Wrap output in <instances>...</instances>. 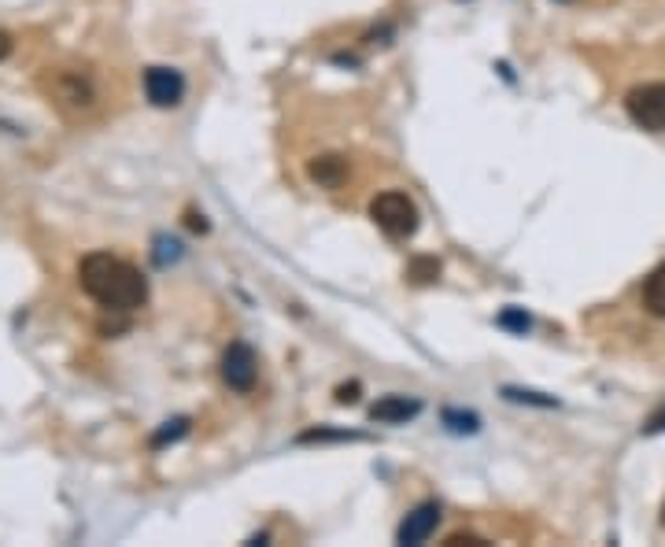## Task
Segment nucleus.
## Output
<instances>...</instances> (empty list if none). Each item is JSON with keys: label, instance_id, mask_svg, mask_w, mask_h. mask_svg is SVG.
Instances as JSON below:
<instances>
[{"label": "nucleus", "instance_id": "1", "mask_svg": "<svg viewBox=\"0 0 665 547\" xmlns=\"http://www.w3.org/2000/svg\"><path fill=\"white\" fill-rule=\"evenodd\" d=\"M78 281L89 300H97L104 311H137L148 300V281L145 274L126 263V259L111 256V252H93L82 259Z\"/></svg>", "mask_w": 665, "mask_h": 547}, {"label": "nucleus", "instance_id": "2", "mask_svg": "<svg viewBox=\"0 0 665 547\" xmlns=\"http://www.w3.org/2000/svg\"><path fill=\"white\" fill-rule=\"evenodd\" d=\"M370 219L377 222V230L388 233V237H396V241L414 237L418 226H422L418 204H414L407 193H399V189H388V193L374 196V204H370Z\"/></svg>", "mask_w": 665, "mask_h": 547}, {"label": "nucleus", "instance_id": "3", "mask_svg": "<svg viewBox=\"0 0 665 547\" xmlns=\"http://www.w3.org/2000/svg\"><path fill=\"white\" fill-rule=\"evenodd\" d=\"M41 89L49 93V100L67 115H85V111L97 104V89L89 82V74L82 71H67V67H56L41 78Z\"/></svg>", "mask_w": 665, "mask_h": 547}, {"label": "nucleus", "instance_id": "4", "mask_svg": "<svg viewBox=\"0 0 665 547\" xmlns=\"http://www.w3.org/2000/svg\"><path fill=\"white\" fill-rule=\"evenodd\" d=\"M625 111L629 119L651 134H665V82H647V86H636L625 97Z\"/></svg>", "mask_w": 665, "mask_h": 547}, {"label": "nucleus", "instance_id": "5", "mask_svg": "<svg viewBox=\"0 0 665 547\" xmlns=\"http://www.w3.org/2000/svg\"><path fill=\"white\" fill-rule=\"evenodd\" d=\"M255 377H259V359L244 341H233L222 355V381L230 385L233 392H252Z\"/></svg>", "mask_w": 665, "mask_h": 547}, {"label": "nucleus", "instance_id": "6", "mask_svg": "<svg viewBox=\"0 0 665 547\" xmlns=\"http://www.w3.org/2000/svg\"><path fill=\"white\" fill-rule=\"evenodd\" d=\"M145 97L156 108H178L185 97V74L174 67H148L145 71Z\"/></svg>", "mask_w": 665, "mask_h": 547}, {"label": "nucleus", "instance_id": "7", "mask_svg": "<svg viewBox=\"0 0 665 547\" xmlns=\"http://www.w3.org/2000/svg\"><path fill=\"white\" fill-rule=\"evenodd\" d=\"M436 525H440V503L429 499V503H418V507H414V511L399 522L396 540L399 544H407V547H418L436 533Z\"/></svg>", "mask_w": 665, "mask_h": 547}, {"label": "nucleus", "instance_id": "8", "mask_svg": "<svg viewBox=\"0 0 665 547\" xmlns=\"http://www.w3.org/2000/svg\"><path fill=\"white\" fill-rule=\"evenodd\" d=\"M418 414H422V400H414V396H381L370 407V422H377V426H407Z\"/></svg>", "mask_w": 665, "mask_h": 547}, {"label": "nucleus", "instance_id": "9", "mask_svg": "<svg viewBox=\"0 0 665 547\" xmlns=\"http://www.w3.org/2000/svg\"><path fill=\"white\" fill-rule=\"evenodd\" d=\"M307 174H311V182H318L322 189H340L344 178H348V163L340 156H318L311 159Z\"/></svg>", "mask_w": 665, "mask_h": 547}, {"label": "nucleus", "instance_id": "10", "mask_svg": "<svg viewBox=\"0 0 665 547\" xmlns=\"http://www.w3.org/2000/svg\"><path fill=\"white\" fill-rule=\"evenodd\" d=\"M643 307L654 318H665V263L651 270V278L643 281Z\"/></svg>", "mask_w": 665, "mask_h": 547}, {"label": "nucleus", "instance_id": "11", "mask_svg": "<svg viewBox=\"0 0 665 547\" xmlns=\"http://www.w3.org/2000/svg\"><path fill=\"white\" fill-rule=\"evenodd\" d=\"M440 418H444V426H448L455 437H470V433L481 429V418H477L473 411H459V407H448Z\"/></svg>", "mask_w": 665, "mask_h": 547}, {"label": "nucleus", "instance_id": "12", "mask_svg": "<svg viewBox=\"0 0 665 547\" xmlns=\"http://www.w3.org/2000/svg\"><path fill=\"white\" fill-rule=\"evenodd\" d=\"M189 426H193L189 418H170V422H163V429H156V433H152V440H148V444H152L156 451L167 448V444H178L182 437H189Z\"/></svg>", "mask_w": 665, "mask_h": 547}, {"label": "nucleus", "instance_id": "13", "mask_svg": "<svg viewBox=\"0 0 665 547\" xmlns=\"http://www.w3.org/2000/svg\"><path fill=\"white\" fill-rule=\"evenodd\" d=\"M496 322H499V329L518 333V337H525V333L532 329V318H529V311H525V307H503Z\"/></svg>", "mask_w": 665, "mask_h": 547}, {"label": "nucleus", "instance_id": "14", "mask_svg": "<svg viewBox=\"0 0 665 547\" xmlns=\"http://www.w3.org/2000/svg\"><path fill=\"white\" fill-rule=\"evenodd\" d=\"M510 403H529V407H558L555 396H547V392H536V389H518V385H507L503 389Z\"/></svg>", "mask_w": 665, "mask_h": 547}, {"label": "nucleus", "instance_id": "15", "mask_svg": "<svg viewBox=\"0 0 665 547\" xmlns=\"http://www.w3.org/2000/svg\"><path fill=\"white\" fill-rule=\"evenodd\" d=\"M333 440H366L363 433H348V429H307L300 433V444H333Z\"/></svg>", "mask_w": 665, "mask_h": 547}, {"label": "nucleus", "instance_id": "16", "mask_svg": "<svg viewBox=\"0 0 665 547\" xmlns=\"http://www.w3.org/2000/svg\"><path fill=\"white\" fill-rule=\"evenodd\" d=\"M407 278H411L414 285H433V281L440 278V263H436V259H429V256L414 259L411 270H407Z\"/></svg>", "mask_w": 665, "mask_h": 547}, {"label": "nucleus", "instance_id": "17", "mask_svg": "<svg viewBox=\"0 0 665 547\" xmlns=\"http://www.w3.org/2000/svg\"><path fill=\"white\" fill-rule=\"evenodd\" d=\"M182 259V244L170 241V237H156V263L159 267H170V263H178Z\"/></svg>", "mask_w": 665, "mask_h": 547}, {"label": "nucleus", "instance_id": "18", "mask_svg": "<svg viewBox=\"0 0 665 547\" xmlns=\"http://www.w3.org/2000/svg\"><path fill=\"white\" fill-rule=\"evenodd\" d=\"M658 433H665V400L658 403L651 411V418L643 422V437H658Z\"/></svg>", "mask_w": 665, "mask_h": 547}, {"label": "nucleus", "instance_id": "19", "mask_svg": "<svg viewBox=\"0 0 665 547\" xmlns=\"http://www.w3.org/2000/svg\"><path fill=\"white\" fill-rule=\"evenodd\" d=\"M488 540L484 536H473V533H455L448 536V547H484Z\"/></svg>", "mask_w": 665, "mask_h": 547}, {"label": "nucleus", "instance_id": "20", "mask_svg": "<svg viewBox=\"0 0 665 547\" xmlns=\"http://www.w3.org/2000/svg\"><path fill=\"white\" fill-rule=\"evenodd\" d=\"M355 400H359V381L340 385V389H337V403H355Z\"/></svg>", "mask_w": 665, "mask_h": 547}, {"label": "nucleus", "instance_id": "21", "mask_svg": "<svg viewBox=\"0 0 665 547\" xmlns=\"http://www.w3.org/2000/svg\"><path fill=\"white\" fill-rule=\"evenodd\" d=\"M12 34H8V30H0V60H8V56H12Z\"/></svg>", "mask_w": 665, "mask_h": 547}, {"label": "nucleus", "instance_id": "22", "mask_svg": "<svg viewBox=\"0 0 665 547\" xmlns=\"http://www.w3.org/2000/svg\"><path fill=\"white\" fill-rule=\"evenodd\" d=\"M189 230H200V233H204V230H207L204 215H196V211H193V215H189Z\"/></svg>", "mask_w": 665, "mask_h": 547}, {"label": "nucleus", "instance_id": "23", "mask_svg": "<svg viewBox=\"0 0 665 547\" xmlns=\"http://www.w3.org/2000/svg\"><path fill=\"white\" fill-rule=\"evenodd\" d=\"M662 522H665V514H662Z\"/></svg>", "mask_w": 665, "mask_h": 547}]
</instances>
